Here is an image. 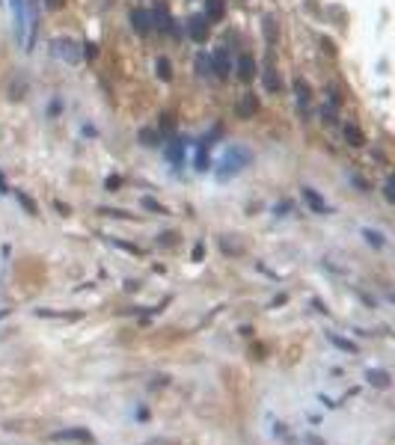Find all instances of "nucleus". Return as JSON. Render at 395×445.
Returning <instances> with one entry per match:
<instances>
[{"mask_svg": "<svg viewBox=\"0 0 395 445\" xmlns=\"http://www.w3.org/2000/svg\"><path fill=\"white\" fill-rule=\"evenodd\" d=\"M250 163H253V151H250L247 146H229L226 154L220 157L217 178H220V181H226V178H235L238 172H244Z\"/></svg>", "mask_w": 395, "mask_h": 445, "instance_id": "1", "label": "nucleus"}, {"mask_svg": "<svg viewBox=\"0 0 395 445\" xmlns=\"http://www.w3.org/2000/svg\"><path fill=\"white\" fill-rule=\"evenodd\" d=\"M229 71H232V57H229L226 48H217V51H214V59H211V74H217L220 80H226Z\"/></svg>", "mask_w": 395, "mask_h": 445, "instance_id": "2", "label": "nucleus"}, {"mask_svg": "<svg viewBox=\"0 0 395 445\" xmlns=\"http://www.w3.org/2000/svg\"><path fill=\"white\" fill-rule=\"evenodd\" d=\"M187 33H190V39H193L196 45H202V42L208 39V33H211L208 18H205V15H193V18L187 21Z\"/></svg>", "mask_w": 395, "mask_h": 445, "instance_id": "3", "label": "nucleus"}, {"mask_svg": "<svg viewBox=\"0 0 395 445\" xmlns=\"http://www.w3.org/2000/svg\"><path fill=\"white\" fill-rule=\"evenodd\" d=\"M54 57H62L65 62H77L81 59V51H74L71 39H54Z\"/></svg>", "mask_w": 395, "mask_h": 445, "instance_id": "4", "label": "nucleus"}, {"mask_svg": "<svg viewBox=\"0 0 395 445\" xmlns=\"http://www.w3.org/2000/svg\"><path fill=\"white\" fill-rule=\"evenodd\" d=\"M300 196H303V202H306L315 214H330V205L324 202V196H318L312 187H303V190H300Z\"/></svg>", "mask_w": 395, "mask_h": 445, "instance_id": "5", "label": "nucleus"}, {"mask_svg": "<svg viewBox=\"0 0 395 445\" xmlns=\"http://www.w3.org/2000/svg\"><path fill=\"white\" fill-rule=\"evenodd\" d=\"M131 27H134L140 36L152 33V12H146V9H134V12H131Z\"/></svg>", "mask_w": 395, "mask_h": 445, "instance_id": "6", "label": "nucleus"}, {"mask_svg": "<svg viewBox=\"0 0 395 445\" xmlns=\"http://www.w3.org/2000/svg\"><path fill=\"white\" fill-rule=\"evenodd\" d=\"M152 27L161 30V33H173V18H170V12H167L164 6H157V9L152 12Z\"/></svg>", "mask_w": 395, "mask_h": 445, "instance_id": "7", "label": "nucleus"}, {"mask_svg": "<svg viewBox=\"0 0 395 445\" xmlns=\"http://www.w3.org/2000/svg\"><path fill=\"white\" fill-rule=\"evenodd\" d=\"M223 12H226V0H205V18H208V24H217V21H223Z\"/></svg>", "mask_w": 395, "mask_h": 445, "instance_id": "8", "label": "nucleus"}, {"mask_svg": "<svg viewBox=\"0 0 395 445\" xmlns=\"http://www.w3.org/2000/svg\"><path fill=\"white\" fill-rule=\"evenodd\" d=\"M256 74H259V71H256V59H253L250 54H244V57L238 59V80L250 83V80H253Z\"/></svg>", "mask_w": 395, "mask_h": 445, "instance_id": "9", "label": "nucleus"}, {"mask_svg": "<svg viewBox=\"0 0 395 445\" xmlns=\"http://www.w3.org/2000/svg\"><path fill=\"white\" fill-rule=\"evenodd\" d=\"M253 113H259V98H256L253 92H247V95H241V101H238V116H241V119H253Z\"/></svg>", "mask_w": 395, "mask_h": 445, "instance_id": "10", "label": "nucleus"}, {"mask_svg": "<svg viewBox=\"0 0 395 445\" xmlns=\"http://www.w3.org/2000/svg\"><path fill=\"white\" fill-rule=\"evenodd\" d=\"M167 157H170V163L179 169L182 160H184V143H182V140H173V143L167 146Z\"/></svg>", "mask_w": 395, "mask_h": 445, "instance_id": "11", "label": "nucleus"}, {"mask_svg": "<svg viewBox=\"0 0 395 445\" xmlns=\"http://www.w3.org/2000/svg\"><path fill=\"white\" fill-rule=\"evenodd\" d=\"M154 71H157V77H161L164 83H170V80H173V65H170V59H167V57H157Z\"/></svg>", "mask_w": 395, "mask_h": 445, "instance_id": "12", "label": "nucleus"}, {"mask_svg": "<svg viewBox=\"0 0 395 445\" xmlns=\"http://www.w3.org/2000/svg\"><path fill=\"white\" fill-rule=\"evenodd\" d=\"M140 143H143L146 148H154L157 143H161V134H157V128H143V131H140Z\"/></svg>", "mask_w": 395, "mask_h": 445, "instance_id": "13", "label": "nucleus"}, {"mask_svg": "<svg viewBox=\"0 0 395 445\" xmlns=\"http://www.w3.org/2000/svg\"><path fill=\"white\" fill-rule=\"evenodd\" d=\"M12 15H15V30L21 36L24 33V0H12Z\"/></svg>", "mask_w": 395, "mask_h": 445, "instance_id": "14", "label": "nucleus"}, {"mask_svg": "<svg viewBox=\"0 0 395 445\" xmlns=\"http://www.w3.org/2000/svg\"><path fill=\"white\" fill-rule=\"evenodd\" d=\"M345 140H348L351 146H363V143H365V137H363V131H360L357 125H345Z\"/></svg>", "mask_w": 395, "mask_h": 445, "instance_id": "15", "label": "nucleus"}, {"mask_svg": "<svg viewBox=\"0 0 395 445\" xmlns=\"http://www.w3.org/2000/svg\"><path fill=\"white\" fill-rule=\"evenodd\" d=\"M193 65H196V74H199V77H208V74H211V59H208L205 54H196Z\"/></svg>", "mask_w": 395, "mask_h": 445, "instance_id": "16", "label": "nucleus"}, {"mask_svg": "<svg viewBox=\"0 0 395 445\" xmlns=\"http://www.w3.org/2000/svg\"><path fill=\"white\" fill-rule=\"evenodd\" d=\"M294 92H297V101L306 107L309 104V86H306V80H300V77L294 80Z\"/></svg>", "mask_w": 395, "mask_h": 445, "instance_id": "17", "label": "nucleus"}, {"mask_svg": "<svg viewBox=\"0 0 395 445\" xmlns=\"http://www.w3.org/2000/svg\"><path fill=\"white\" fill-rule=\"evenodd\" d=\"M265 86L271 89V92H276V89H279V74L273 71V65H268V68H265Z\"/></svg>", "mask_w": 395, "mask_h": 445, "instance_id": "18", "label": "nucleus"}, {"mask_svg": "<svg viewBox=\"0 0 395 445\" xmlns=\"http://www.w3.org/2000/svg\"><path fill=\"white\" fill-rule=\"evenodd\" d=\"M211 163H208V148L205 146H199V154H196V172H205Z\"/></svg>", "mask_w": 395, "mask_h": 445, "instance_id": "19", "label": "nucleus"}, {"mask_svg": "<svg viewBox=\"0 0 395 445\" xmlns=\"http://www.w3.org/2000/svg\"><path fill=\"white\" fill-rule=\"evenodd\" d=\"M265 39H268V42H273V39H276V21H273V15H268V18H265Z\"/></svg>", "mask_w": 395, "mask_h": 445, "instance_id": "20", "label": "nucleus"}, {"mask_svg": "<svg viewBox=\"0 0 395 445\" xmlns=\"http://www.w3.org/2000/svg\"><path fill=\"white\" fill-rule=\"evenodd\" d=\"M368 380L374 386H389V374L386 371H368Z\"/></svg>", "mask_w": 395, "mask_h": 445, "instance_id": "21", "label": "nucleus"}, {"mask_svg": "<svg viewBox=\"0 0 395 445\" xmlns=\"http://www.w3.org/2000/svg\"><path fill=\"white\" fill-rule=\"evenodd\" d=\"M330 341H333L336 347H342V350H351V353H357V344H351V341H345V338H339V335H330Z\"/></svg>", "mask_w": 395, "mask_h": 445, "instance_id": "22", "label": "nucleus"}, {"mask_svg": "<svg viewBox=\"0 0 395 445\" xmlns=\"http://www.w3.org/2000/svg\"><path fill=\"white\" fill-rule=\"evenodd\" d=\"M143 208H149V211H154V214H167V208H164V205H157V202H154V199H149V196L143 199Z\"/></svg>", "mask_w": 395, "mask_h": 445, "instance_id": "23", "label": "nucleus"}, {"mask_svg": "<svg viewBox=\"0 0 395 445\" xmlns=\"http://www.w3.org/2000/svg\"><path fill=\"white\" fill-rule=\"evenodd\" d=\"M15 199H18V202H21V205L27 208V214H36V205H33V202H30V199H27V196H24L21 190H15Z\"/></svg>", "mask_w": 395, "mask_h": 445, "instance_id": "24", "label": "nucleus"}, {"mask_svg": "<svg viewBox=\"0 0 395 445\" xmlns=\"http://www.w3.org/2000/svg\"><path fill=\"white\" fill-rule=\"evenodd\" d=\"M363 235H365V240H368V243H374V246H383V237H380L377 232H371V229H365Z\"/></svg>", "mask_w": 395, "mask_h": 445, "instance_id": "25", "label": "nucleus"}, {"mask_svg": "<svg viewBox=\"0 0 395 445\" xmlns=\"http://www.w3.org/2000/svg\"><path fill=\"white\" fill-rule=\"evenodd\" d=\"M383 190H386V199H389V202H395V181H392V178L386 181V187H383Z\"/></svg>", "mask_w": 395, "mask_h": 445, "instance_id": "26", "label": "nucleus"}, {"mask_svg": "<svg viewBox=\"0 0 395 445\" xmlns=\"http://www.w3.org/2000/svg\"><path fill=\"white\" fill-rule=\"evenodd\" d=\"M62 3H65V0H45L48 9H62Z\"/></svg>", "mask_w": 395, "mask_h": 445, "instance_id": "27", "label": "nucleus"}, {"mask_svg": "<svg viewBox=\"0 0 395 445\" xmlns=\"http://www.w3.org/2000/svg\"><path fill=\"white\" fill-rule=\"evenodd\" d=\"M122 184V178L119 175H113V178H107V190H113V187H119Z\"/></svg>", "mask_w": 395, "mask_h": 445, "instance_id": "28", "label": "nucleus"}, {"mask_svg": "<svg viewBox=\"0 0 395 445\" xmlns=\"http://www.w3.org/2000/svg\"><path fill=\"white\" fill-rule=\"evenodd\" d=\"M202 252H205V246H202V243H196V246H193V258L199 261V258H202Z\"/></svg>", "mask_w": 395, "mask_h": 445, "instance_id": "29", "label": "nucleus"}]
</instances>
